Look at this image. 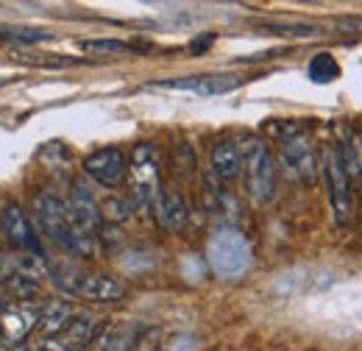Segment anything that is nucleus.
Here are the masks:
<instances>
[{
    "instance_id": "obj_20",
    "label": "nucleus",
    "mask_w": 362,
    "mask_h": 351,
    "mask_svg": "<svg viewBox=\"0 0 362 351\" xmlns=\"http://www.w3.org/2000/svg\"><path fill=\"white\" fill-rule=\"evenodd\" d=\"M8 267L17 270V273H23V276H28L37 284L50 273V265H47V260L42 254H20V257L8 260Z\"/></svg>"
},
{
    "instance_id": "obj_10",
    "label": "nucleus",
    "mask_w": 362,
    "mask_h": 351,
    "mask_svg": "<svg viewBox=\"0 0 362 351\" xmlns=\"http://www.w3.org/2000/svg\"><path fill=\"white\" fill-rule=\"evenodd\" d=\"M84 171L92 181H98L106 190H115L129 176V156L120 148H98L84 159Z\"/></svg>"
},
{
    "instance_id": "obj_4",
    "label": "nucleus",
    "mask_w": 362,
    "mask_h": 351,
    "mask_svg": "<svg viewBox=\"0 0 362 351\" xmlns=\"http://www.w3.org/2000/svg\"><path fill=\"white\" fill-rule=\"evenodd\" d=\"M276 139H279V156L290 176H296L304 184H313L317 178V154L313 134L298 123H276Z\"/></svg>"
},
{
    "instance_id": "obj_16",
    "label": "nucleus",
    "mask_w": 362,
    "mask_h": 351,
    "mask_svg": "<svg viewBox=\"0 0 362 351\" xmlns=\"http://www.w3.org/2000/svg\"><path fill=\"white\" fill-rule=\"evenodd\" d=\"M209 162H212V173L218 176V181H234L240 176V145L234 139H218L209 151Z\"/></svg>"
},
{
    "instance_id": "obj_24",
    "label": "nucleus",
    "mask_w": 362,
    "mask_h": 351,
    "mask_svg": "<svg viewBox=\"0 0 362 351\" xmlns=\"http://www.w3.org/2000/svg\"><path fill=\"white\" fill-rule=\"evenodd\" d=\"M106 332H109V329L103 326V329L98 332V338L92 340V343L87 346V349H81V351H103V349H106Z\"/></svg>"
},
{
    "instance_id": "obj_30",
    "label": "nucleus",
    "mask_w": 362,
    "mask_h": 351,
    "mask_svg": "<svg viewBox=\"0 0 362 351\" xmlns=\"http://www.w3.org/2000/svg\"><path fill=\"white\" fill-rule=\"evenodd\" d=\"M0 351H8V343H6V338H3V332H0Z\"/></svg>"
},
{
    "instance_id": "obj_5",
    "label": "nucleus",
    "mask_w": 362,
    "mask_h": 351,
    "mask_svg": "<svg viewBox=\"0 0 362 351\" xmlns=\"http://www.w3.org/2000/svg\"><path fill=\"white\" fill-rule=\"evenodd\" d=\"M317 171L326 178V192H329V204H332V215L337 220V226H346L354 215V187L349 181V176L343 171L337 145H326L320 154V165Z\"/></svg>"
},
{
    "instance_id": "obj_23",
    "label": "nucleus",
    "mask_w": 362,
    "mask_h": 351,
    "mask_svg": "<svg viewBox=\"0 0 362 351\" xmlns=\"http://www.w3.org/2000/svg\"><path fill=\"white\" fill-rule=\"evenodd\" d=\"M132 209H134V207H132L129 201H109V204L100 209V215L106 212V218L109 220H126L129 215H132Z\"/></svg>"
},
{
    "instance_id": "obj_25",
    "label": "nucleus",
    "mask_w": 362,
    "mask_h": 351,
    "mask_svg": "<svg viewBox=\"0 0 362 351\" xmlns=\"http://www.w3.org/2000/svg\"><path fill=\"white\" fill-rule=\"evenodd\" d=\"M212 42H215V37H212V34H204V40H195V42H189V50H192V53H204V50H206V47H209Z\"/></svg>"
},
{
    "instance_id": "obj_8",
    "label": "nucleus",
    "mask_w": 362,
    "mask_h": 351,
    "mask_svg": "<svg viewBox=\"0 0 362 351\" xmlns=\"http://www.w3.org/2000/svg\"><path fill=\"white\" fill-rule=\"evenodd\" d=\"M0 231L3 237L20 248L23 254H42V246H40V234L34 229L31 218L25 215V209L14 201H6L0 207Z\"/></svg>"
},
{
    "instance_id": "obj_29",
    "label": "nucleus",
    "mask_w": 362,
    "mask_h": 351,
    "mask_svg": "<svg viewBox=\"0 0 362 351\" xmlns=\"http://www.w3.org/2000/svg\"><path fill=\"white\" fill-rule=\"evenodd\" d=\"M6 34H8V25H6V23H0V42H3V37H6Z\"/></svg>"
},
{
    "instance_id": "obj_13",
    "label": "nucleus",
    "mask_w": 362,
    "mask_h": 351,
    "mask_svg": "<svg viewBox=\"0 0 362 351\" xmlns=\"http://www.w3.org/2000/svg\"><path fill=\"white\" fill-rule=\"evenodd\" d=\"M76 296L87 299V301H98V304H112L126 296V284L109 273H84Z\"/></svg>"
},
{
    "instance_id": "obj_21",
    "label": "nucleus",
    "mask_w": 362,
    "mask_h": 351,
    "mask_svg": "<svg viewBox=\"0 0 362 351\" xmlns=\"http://www.w3.org/2000/svg\"><path fill=\"white\" fill-rule=\"evenodd\" d=\"M307 73H310V79L315 84H329V81H334L340 76V64H337V59L332 53H317V56H313Z\"/></svg>"
},
{
    "instance_id": "obj_6",
    "label": "nucleus",
    "mask_w": 362,
    "mask_h": 351,
    "mask_svg": "<svg viewBox=\"0 0 362 351\" xmlns=\"http://www.w3.org/2000/svg\"><path fill=\"white\" fill-rule=\"evenodd\" d=\"M129 176H132V195L129 204L134 209L153 207V198L159 192V162H156V148L142 142L136 145L132 159H129Z\"/></svg>"
},
{
    "instance_id": "obj_3",
    "label": "nucleus",
    "mask_w": 362,
    "mask_h": 351,
    "mask_svg": "<svg viewBox=\"0 0 362 351\" xmlns=\"http://www.w3.org/2000/svg\"><path fill=\"white\" fill-rule=\"evenodd\" d=\"M206 263H209L215 276H221L226 282L243 279L254 265V251H251L248 237L237 229H218L209 237Z\"/></svg>"
},
{
    "instance_id": "obj_1",
    "label": "nucleus",
    "mask_w": 362,
    "mask_h": 351,
    "mask_svg": "<svg viewBox=\"0 0 362 351\" xmlns=\"http://www.w3.org/2000/svg\"><path fill=\"white\" fill-rule=\"evenodd\" d=\"M240 145V173L245 181V195L254 207L271 204L276 195V162L271 148L259 137H243Z\"/></svg>"
},
{
    "instance_id": "obj_17",
    "label": "nucleus",
    "mask_w": 362,
    "mask_h": 351,
    "mask_svg": "<svg viewBox=\"0 0 362 351\" xmlns=\"http://www.w3.org/2000/svg\"><path fill=\"white\" fill-rule=\"evenodd\" d=\"M343 171L349 176L351 187H362V134L351 129H340V145H337Z\"/></svg>"
},
{
    "instance_id": "obj_18",
    "label": "nucleus",
    "mask_w": 362,
    "mask_h": 351,
    "mask_svg": "<svg viewBox=\"0 0 362 351\" xmlns=\"http://www.w3.org/2000/svg\"><path fill=\"white\" fill-rule=\"evenodd\" d=\"M76 318V307L67 304V301H45L42 312H40V329L45 338L59 335L70 321Z\"/></svg>"
},
{
    "instance_id": "obj_7",
    "label": "nucleus",
    "mask_w": 362,
    "mask_h": 351,
    "mask_svg": "<svg viewBox=\"0 0 362 351\" xmlns=\"http://www.w3.org/2000/svg\"><path fill=\"white\" fill-rule=\"evenodd\" d=\"M34 223H37V234L47 237L50 243L62 246L64 251H70V226H67V209L64 201L56 192H40L34 198Z\"/></svg>"
},
{
    "instance_id": "obj_11",
    "label": "nucleus",
    "mask_w": 362,
    "mask_h": 351,
    "mask_svg": "<svg viewBox=\"0 0 362 351\" xmlns=\"http://www.w3.org/2000/svg\"><path fill=\"white\" fill-rule=\"evenodd\" d=\"M243 84L240 76L231 73H201V76H184V79H165V81H153V87L162 89H179V92H195L204 98H215V95H226L231 89Z\"/></svg>"
},
{
    "instance_id": "obj_27",
    "label": "nucleus",
    "mask_w": 362,
    "mask_h": 351,
    "mask_svg": "<svg viewBox=\"0 0 362 351\" xmlns=\"http://www.w3.org/2000/svg\"><path fill=\"white\" fill-rule=\"evenodd\" d=\"M8 307H11V299H8V296L3 293V287H0V315H3Z\"/></svg>"
},
{
    "instance_id": "obj_28",
    "label": "nucleus",
    "mask_w": 362,
    "mask_h": 351,
    "mask_svg": "<svg viewBox=\"0 0 362 351\" xmlns=\"http://www.w3.org/2000/svg\"><path fill=\"white\" fill-rule=\"evenodd\" d=\"M6 267H8V260H6V257H3V251H0V276L6 273Z\"/></svg>"
},
{
    "instance_id": "obj_12",
    "label": "nucleus",
    "mask_w": 362,
    "mask_h": 351,
    "mask_svg": "<svg viewBox=\"0 0 362 351\" xmlns=\"http://www.w3.org/2000/svg\"><path fill=\"white\" fill-rule=\"evenodd\" d=\"M153 215L165 231H184L189 223V207L176 190H159L153 198Z\"/></svg>"
},
{
    "instance_id": "obj_19",
    "label": "nucleus",
    "mask_w": 362,
    "mask_h": 351,
    "mask_svg": "<svg viewBox=\"0 0 362 351\" xmlns=\"http://www.w3.org/2000/svg\"><path fill=\"white\" fill-rule=\"evenodd\" d=\"M0 279H3V293H6L8 299L28 301V299H34V296L40 293V284H37V282H31L28 276H23V273H17V270H11V267H6V273H3Z\"/></svg>"
},
{
    "instance_id": "obj_26",
    "label": "nucleus",
    "mask_w": 362,
    "mask_h": 351,
    "mask_svg": "<svg viewBox=\"0 0 362 351\" xmlns=\"http://www.w3.org/2000/svg\"><path fill=\"white\" fill-rule=\"evenodd\" d=\"M8 351H40V343H28V340H23V343H14V349Z\"/></svg>"
},
{
    "instance_id": "obj_9",
    "label": "nucleus",
    "mask_w": 362,
    "mask_h": 351,
    "mask_svg": "<svg viewBox=\"0 0 362 351\" xmlns=\"http://www.w3.org/2000/svg\"><path fill=\"white\" fill-rule=\"evenodd\" d=\"M100 329H103V323L95 315H90V312H76V318L59 335L45 338L40 343V351H81L98 338Z\"/></svg>"
},
{
    "instance_id": "obj_14",
    "label": "nucleus",
    "mask_w": 362,
    "mask_h": 351,
    "mask_svg": "<svg viewBox=\"0 0 362 351\" xmlns=\"http://www.w3.org/2000/svg\"><path fill=\"white\" fill-rule=\"evenodd\" d=\"M40 312H42V304H40V307L23 304V307L6 309V312L0 315V332H3L6 343H8V346L23 343V340L34 332V326H40Z\"/></svg>"
},
{
    "instance_id": "obj_15",
    "label": "nucleus",
    "mask_w": 362,
    "mask_h": 351,
    "mask_svg": "<svg viewBox=\"0 0 362 351\" xmlns=\"http://www.w3.org/2000/svg\"><path fill=\"white\" fill-rule=\"evenodd\" d=\"M254 28L279 40H315L323 34V25L307 20H259L254 23Z\"/></svg>"
},
{
    "instance_id": "obj_2",
    "label": "nucleus",
    "mask_w": 362,
    "mask_h": 351,
    "mask_svg": "<svg viewBox=\"0 0 362 351\" xmlns=\"http://www.w3.org/2000/svg\"><path fill=\"white\" fill-rule=\"evenodd\" d=\"M67 209V226H70V254L78 257H90L95 251V240H98V229H100V207L95 201L87 184L76 181L70 198L64 201Z\"/></svg>"
},
{
    "instance_id": "obj_22",
    "label": "nucleus",
    "mask_w": 362,
    "mask_h": 351,
    "mask_svg": "<svg viewBox=\"0 0 362 351\" xmlns=\"http://www.w3.org/2000/svg\"><path fill=\"white\" fill-rule=\"evenodd\" d=\"M81 50L87 53H100V56H115V53H134L136 47L123 40H84Z\"/></svg>"
}]
</instances>
